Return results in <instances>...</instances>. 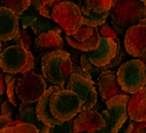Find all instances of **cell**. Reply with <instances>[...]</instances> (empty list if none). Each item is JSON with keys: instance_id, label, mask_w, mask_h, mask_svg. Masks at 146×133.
<instances>
[{"instance_id": "cell-1", "label": "cell", "mask_w": 146, "mask_h": 133, "mask_svg": "<svg viewBox=\"0 0 146 133\" xmlns=\"http://www.w3.org/2000/svg\"><path fill=\"white\" fill-rule=\"evenodd\" d=\"M42 77L53 85L64 88L72 75V62L67 50L48 52L41 56Z\"/></svg>"}, {"instance_id": "cell-2", "label": "cell", "mask_w": 146, "mask_h": 133, "mask_svg": "<svg viewBox=\"0 0 146 133\" xmlns=\"http://www.w3.org/2000/svg\"><path fill=\"white\" fill-rule=\"evenodd\" d=\"M35 66L34 55L31 50L19 46H9L0 54V69L5 74L18 75L32 71Z\"/></svg>"}, {"instance_id": "cell-3", "label": "cell", "mask_w": 146, "mask_h": 133, "mask_svg": "<svg viewBox=\"0 0 146 133\" xmlns=\"http://www.w3.org/2000/svg\"><path fill=\"white\" fill-rule=\"evenodd\" d=\"M146 18V7L140 0H113L110 20L116 25L130 28Z\"/></svg>"}, {"instance_id": "cell-4", "label": "cell", "mask_w": 146, "mask_h": 133, "mask_svg": "<svg viewBox=\"0 0 146 133\" xmlns=\"http://www.w3.org/2000/svg\"><path fill=\"white\" fill-rule=\"evenodd\" d=\"M117 82L124 93L133 95L146 85V68L138 58L123 63L116 71Z\"/></svg>"}, {"instance_id": "cell-5", "label": "cell", "mask_w": 146, "mask_h": 133, "mask_svg": "<svg viewBox=\"0 0 146 133\" xmlns=\"http://www.w3.org/2000/svg\"><path fill=\"white\" fill-rule=\"evenodd\" d=\"M49 111L52 116L61 123L74 119L81 112L78 97L67 89L57 91L50 97Z\"/></svg>"}, {"instance_id": "cell-6", "label": "cell", "mask_w": 146, "mask_h": 133, "mask_svg": "<svg viewBox=\"0 0 146 133\" xmlns=\"http://www.w3.org/2000/svg\"><path fill=\"white\" fill-rule=\"evenodd\" d=\"M52 20L66 35H74L82 27V13L74 1H61L52 11Z\"/></svg>"}, {"instance_id": "cell-7", "label": "cell", "mask_w": 146, "mask_h": 133, "mask_svg": "<svg viewBox=\"0 0 146 133\" xmlns=\"http://www.w3.org/2000/svg\"><path fill=\"white\" fill-rule=\"evenodd\" d=\"M47 90L46 79L33 71L26 72L18 78L15 92L22 103L34 104L38 102Z\"/></svg>"}, {"instance_id": "cell-8", "label": "cell", "mask_w": 146, "mask_h": 133, "mask_svg": "<svg viewBox=\"0 0 146 133\" xmlns=\"http://www.w3.org/2000/svg\"><path fill=\"white\" fill-rule=\"evenodd\" d=\"M67 90L74 92L80 101L81 112L92 110L97 103L98 93L91 79L84 78L77 74H72L67 83Z\"/></svg>"}, {"instance_id": "cell-9", "label": "cell", "mask_w": 146, "mask_h": 133, "mask_svg": "<svg viewBox=\"0 0 146 133\" xmlns=\"http://www.w3.org/2000/svg\"><path fill=\"white\" fill-rule=\"evenodd\" d=\"M120 44L121 43H120V40L118 38L115 40L101 38L100 43L97 46L96 49L92 52L86 53V55H87L88 60L95 67L105 68L108 64H110V62L116 56L117 50H118Z\"/></svg>"}, {"instance_id": "cell-10", "label": "cell", "mask_w": 146, "mask_h": 133, "mask_svg": "<svg viewBox=\"0 0 146 133\" xmlns=\"http://www.w3.org/2000/svg\"><path fill=\"white\" fill-rule=\"evenodd\" d=\"M125 52L135 58L146 57V26L135 25L124 34Z\"/></svg>"}, {"instance_id": "cell-11", "label": "cell", "mask_w": 146, "mask_h": 133, "mask_svg": "<svg viewBox=\"0 0 146 133\" xmlns=\"http://www.w3.org/2000/svg\"><path fill=\"white\" fill-rule=\"evenodd\" d=\"M64 38L67 43L71 48L82 53H88L95 50L97 48L101 36L97 28H89L82 26L77 30V33H75L74 35H66Z\"/></svg>"}, {"instance_id": "cell-12", "label": "cell", "mask_w": 146, "mask_h": 133, "mask_svg": "<svg viewBox=\"0 0 146 133\" xmlns=\"http://www.w3.org/2000/svg\"><path fill=\"white\" fill-rule=\"evenodd\" d=\"M129 95H118L110 98L106 103V111L110 117L111 128L113 132H119L120 127L129 119L127 117V103Z\"/></svg>"}, {"instance_id": "cell-13", "label": "cell", "mask_w": 146, "mask_h": 133, "mask_svg": "<svg viewBox=\"0 0 146 133\" xmlns=\"http://www.w3.org/2000/svg\"><path fill=\"white\" fill-rule=\"evenodd\" d=\"M61 90H64V88H61V87H56V85H52L49 88H47L46 92L43 93L42 97L36 102V106H35V114L36 118L39 119V122L42 123L43 125L48 126V127H54L57 126L60 124H62L58 120H56L50 111H49V101L50 97L53 96V93L61 91Z\"/></svg>"}, {"instance_id": "cell-14", "label": "cell", "mask_w": 146, "mask_h": 133, "mask_svg": "<svg viewBox=\"0 0 146 133\" xmlns=\"http://www.w3.org/2000/svg\"><path fill=\"white\" fill-rule=\"evenodd\" d=\"M20 29L18 17L6 7L0 6V43L9 42Z\"/></svg>"}, {"instance_id": "cell-15", "label": "cell", "mask_w": 146, "mask_h": 133, "mask_svg": "<svg viewBox=\"0 0 146 133\" xmlns=\"http://www.w3.org/2000/svg\"><path fill=\"white\" fill-rule=\"evenodd\" d=\"M96 84L98 85L101 98L104 103H106L110 98L118 95H126L121 91L119 84L117 82V75L113 70H106L97 78Z\"/></svg>"}, {"instance_id": "cell-16", "label": "cell", "mask_w": 146, "mask_h": 133, "mask_svg": "<svg viewBox=\"0 0 146 133\" xmlns=\"http://www.w3.org/2000/svg\"><path fill=\"white\" fill-rule=\"evenodd\" d=\"M74 127L76 132H94L104 127V120L100 112L92 110L80 112L74 119Z\"/></svg>"}, {"instance_id": "cell-17", "label": "cell", "mask_w": 146, "mask_h": 133, "mask_svg": "<svg viewBox=\"0 0 146 133\" xmlns=\"http://www.w3.org/2000/svg\"><path fill=\"white\" fill-rule=\"evenodd\" d=\"M127 117L133 122H146V85L131 95L127 103Z\"/></svg>"}, {"instance_id": "cell-18", "label": "cell", "mask_w": 146, "mask_h": 133, "mask_svg": "<svg viewBox=\"0 0 146 133\" xmlns=\"http://www.w3.org/2000/svg\"><path fill=\"white\" fill-rule=\"evenodd\" d=\"M34 48L40 53H48L55 50H64V40L61 34L48 32L38 35L34 40Z\"/></svg>"}, {"instance_id": "cell-19", "label": "cell", "mask_w": 146, "mask_h": 133, "mask_svg": "<svg viewBox=\"0 0 146 133\" xmlns=\"http://www.w3.org/2000/svg\"><path fill=\"white\" fill-rule=\"evenodd\" d=\"M81 9L82 13V26L89 27V28H98L102 25L108 21L109 17H110V11L105 12L102 14H96L94 12L89 11L86 6H83Z\"/></svg>"}, {"instance_id": "cell-20", "label": "cell", "mask_w": 146, "mask_h": 133, "mask_svg": "<svg viewBox=\"0 0 146 133\" xmlns=\"http://www.w3.org/2000/svg\"><path fill=\"white\" fill-rule=\"evenodd\" d=\"M31 29L36 36L41 35L43 33H48V32H55V33H58V34L62 33V29H61L54 21L44 19V18H42L40 15L38 17L36 21L31 26Z\"/></svg>"}, {"instance_id": "cell-21", "label": "cell", "mask_w": 146, "mask_h": 133, "mask_svg": "<svg viewBox=\"0 0 146 133\" xmlns=\"http://www.w3.org/2000/svg\"><path fill=\"white\" fill-rule=\"evenodd\" d=\"M15 120H19L20 123H27V124H32L36 127L39 132H42L46 127V125H43L42 123L39 122V119L36 118V114H35V107L33 106H29V107H26L25 110L20 111L17 117H15Z\"/></svg>"}, {"instance_id": "cell-22", "label": "cell", "mask_w": 146, "mask_h": 133, "mask_svg": "<svg viewBox=\"0 0 146 133\" xmlns=\"http://www.w3.org/2000/svg\"><path fill=\"white\" fill-rule=\"evenodd\" d=\"M80 67L81 69L86 72V74L91 78V81L94 82V84H96L97 78H98L104 71H106L105 68H98V67H95L86 55V53H82L81 57H80Z\"/></svg>"}, {"instance_id": "cell-23", "label": "cell", "mask_w": 146, "mask_h": 133, "mask_svg": "<svg viewBox=\"0 0 146 133\" xmlns=\"http://www.w3.org/2000/svg\"><path fill=\"white\" fill-rule=\"evenodd\" d=\"M0 5L12 11L17 17H20L29 7L31 0H0Z\"/></svg>"}, {"instance_id": "cell-24", "label": "cell", "mask_w": 146, "mask_h": 133, "mask_svg": "<svg viewBox=\"0 0 146 133\" xmlns=\"http://www.w3.org/2000/svg\"><path fill=\"white\" fill-rule=\"evenodd\" d=\"M113 4V0H84V6L96 14L109 12Z\"/></svg>"}, {"instance_id": "cell-25", "label": "cell", "mask_w": 146, "mask_h": 133, "mask_svg": "<svg viewBox=\"0 0 146 133\" xmlns=\"http://www.w3.org/2000/svg\"><path fill=\"white\" fill-rule=\"evenodd\" d=\"M0 133H39V131L32 124L20 123L14 126H5L0 130Z\"/></svg>"}, {"instance_id": "cell-26", "label": "cell", "mask_w": 146, "mask_h": 133, "mask_svg": "<svg viewBox=\"0 0 146 133\" xmlns=\"http://www.w3.org/2000/svg\"><path fill=\"white\" fill-rule=\"evenodd\" d=\"M9 42H12V46H19V47L25 48L27 50L31 49V46H32V40L29 38V35L27 34L26 29H22V28L19 29L18 35Z\"/></svg>"}, {"instance_id": "cell-27", "label": "cell", "mask_w": 146, "mask_h": 133, "mask_svg": "<svg viewBox=\"0 0 146 133\" xmlns=\"http://www.w3.org/2000/svg\"><path fill=\"white\" fill-rule=\"evenodd\" d=\"M18 78L19 77H15L13 81H11L7 85H6V93H7V99H8V102L13 105V106H15V107H18L19 105H20V99L18 98V96H17V92H15V87H17V82H18Z\"/></svg>"}, {"instance_id": "cell-28", "label": "cell", "mask_w": 146, "mask_h": 133, "mask_svg": "<svg viewBox=\"0 0 146 133\" xmlns=\"http://www.w3.org/2000/svg\"><path fill=\"white\" fill-rule=\"evenodd\" d=\"M48 133H77L74 127V119L64 122L57 126L49 127V132Z\"/></svg>"}, {"instance_id": "cell-29", "label": "cell", "mask_w": 146, "mask_h": 133, "mask_svg": "<svg viewBox=\"0 0 146 133\" xmlns=\"http://www.w3.org/2000/svg\"><path fill=\"white\" fill-rule=\"evenodd\" d=\"M38 17H39L38 13H23L20 17H18L19 25L21 26L22 29H27V27H31L33 23L36 21Z\"/></svg>"}, {"instance_id": "cell-30", "label": "cell", "mask_w": 146, "mask_h": 133, "mask_svg": "<svg viewBox=\"0 0 146 133\" xmlns=\"http://www.w3.org/2000/svg\"><path fill=\"white\" fill-rule=\"evenodd\" d=\"M0 112H1V116L6 117L7 119H9L11 122H14L15 120V106L12 105L8 101H5L1 106H0Z\"/></svg>"}, {"instance_id": "cell-31", "label": "cell", "mask_w": 146, "mask_h": 133, "mask_svg": "<svg viewBox=\"0 0 146 133\" xmlns=\"http://www.w3.org/2000/svg\"><path fill=\"white\" fill-rule=\"evenodd\" d=\"M97 30H98V34L101 38H105V39H117L118 38V35L117 33L113 30V28L111 27V25L109 23V21H106L104 25H102L101 27L97 28Z\"/></svg>"}, {"instance_id": "cell-32", "label": "cell", "mask_w": 146, "mask_h": 133, "mask_svg": "<svg viewBox=\"0 0 146 133\" xmlns=\"http://www.w3.org/2000/svg\"><path fill=\"white\" fill-rule=\"evenodd\" d=\"M103 120H104V127H102L101 130H97L90 133H118V132H113L111 128V122H110V117H109V113L106 110H103L102 112H100Z\"/></svg>"}, {"instance_id": "cell-33", "label": "cell", "mask_w": 146, "mask_h": 133, "mask_svg": "<svg viewBox=\"0 0 146 133\" xmlns=\"http://www.w3.org/2000/svg\"><path fill=\"white\" fill-rule=\"evenodd\" d=\"M124 56H125V52H124L123 47H121V44H120V46H119V48H118V50H117L116 56L113 57V60L110 62V64H108V66L105 67V69H106V70H111V69H113V68L118 67V66L121 63V61H123Z\"/></svg>"}, {"instance_id": "cell-34", "label": "cell", "mask_w": 146, "mask_h": 133, "mask_svg": "<svg viewBox=\"0 0 146 133\" xmlns=\"http://www.w3.org/2000/svg\"><path fill=\"white\" fill-rule=\"evenodd\" d=\"M4 77H5V72L0 69V96L6 92V84H5Z\"/></svg>"}, {"instance_id": "cell-35", "label": "cell", "mask_w": 146, "mask_h": 133, "mask_svg": "<svg viewBox=\"0 0 146 133\" xmlns=\"http://www.w3.org/2000/svg\"><path fill=\"white\" fill-rule=\"evenodd\" d=\"M109 23H110V25H111V27L113 28V30L117 33V35H124L125 34V28H123V27H120V26H118V25H116V23L115 22H112L111 20H110V22H109Z\"/></svg>"}, {"instance_id": "cell-36", "label": "cell", "mask_w": 146, "mask_h": 133, "mask_svg": "<svg viewBox=\"0 0 146 133\" xmlns=\"http://www.w3.org/2000/svg\"><path fill=\"white\" fill-rule=\"evenodd\" d=\"M9 123H12L9 119H7L6 117H4V116L0 114V130L4 128L5 126H8V124H9Z\"/></svg>"}, {"instance_id": "cell-37", "label": "cell", "mask_w": 146, "mask_h": 133, "mask_svg": "<svg viewBox=\"0 0 146 133\" xmlns=\"http://www.w3.org/2000/svg\"><path fill=\"white\" fill-rule=\"evenodd\" d=\"M17 76L15 75H9V74H5V77H4V81H5V84L7 85V84L11 82V81H13Z\"/></svg>"}, {"instance_id": "cell-38", "label": "cell", "mask_w": 146, "mask_h": 133, "mask_svg": "<svg viewBox=\"0 0 146 133\" xmlns=\"http://www.w3.org/2000/svg\"><path fill=\"white\" fill-rule=\"evenodd\" d=\"M72 1L78 6V8H82L84 6V0H72Z\"/></svg>"}, {"instance_id": "cell-39", "label": "cell", "mask_w": 146, "mask_h": 133, "mask_svg": "<svg viewBox=\"0 0 146 133\" xmlns=\"http://www.w3.org/2000/svg\"><path fill=\"white\" fill-rule=\"evenodd\" d=\"M40 1H41L42 5H47V4H50V3L55 1V0H40Z\"/></svg>"}, {"instance_id": "cell-40", "label": "cell", "mask_w": 146, "mask_h": 133, "mask_svg": "<svg viewBox=\"0 0 146 133\" xmlns=\"http://www.w3.org/2000/svg\"><path fill=\"white\" fill-rule=\"evenodd\" d=\"M139 60V61L145 66V68H146V57H141V58H138Z\"/></svg>"}, {"instance_id": "cell-41", "label": "cell", "mask_w": 146, "mask_h": 133, "mask_svg": "<svg viewBox=\"0 0 146 133\" xmlns=\"http://www.w3.org/2000/svg\"><path fill=\"white\" fill-rule=\"evenodd\" d=\"M137 133H146V125H145L144 127H141V128H140V130H139Z\"/></svg>"}, {"instance_id": "cell-42", "label": "cell", "mask_w": 146, "mask_h": 133, "mask_svg": "<svg viewBox=\"0 0 146 133\" xmlns=\"http://www.w3.org/2000/svg\"><path fill=\"white\" fill-rule=\"evenodd\" d=\"M1 52H3V43H0V54H1Z\"/></svg>"}, {"instance_id": "cell-43", "label": "cell", "mask_w": 146, "mask_h": 133, "mask_svg": "<svg viewBox=\"0 0 146 133\" xmlns=\"http://www.w3.org/2000/svg\"><path fill=\"white\" fill-rule=\"evenodd\" d=\"M140 1H141V3L145 5V7H146V0H140Z\"/></svg>"}, {"instance_id": "cell-44", "label": "cell", "mask_w": 146, "mask_h": 133, "mask_svg": "<svg viewBox=\"0 0 146 133\" xmlns=\"http://www.w3.org/2000/svg\"><path fill=\"white\" fill-rule=\"evenodd\" d=\"M130 133H137V132H135V131H131V132H130Z\"/></svg>"}, {"instance_id": "cell-45", "label": "cell", "mask_w": 146, "mask_h": 133, "mask_svg": "<svg viewBox=\"0 0 146 133\" xmlns=\"http://www.w3.org/2000/svg\"><path fill=\"white\" fill-rule=\"evenodd\" d=\"M77 133H87V132H77Z\"/></svg>"}, {"instance_id": "cell-46", "label": "cell", "mask_w": 146, "mask_h": 133, "mask_svg": "<svg viewBox=\"0 0 146 133\" xmlns=\"http://www.w3.org/2000/svg\"><path fill=\"white\" fill-rule=\"evenodd\" d=\"M0 102H1V99H0Z\"/></svg>"}]
</instances>
